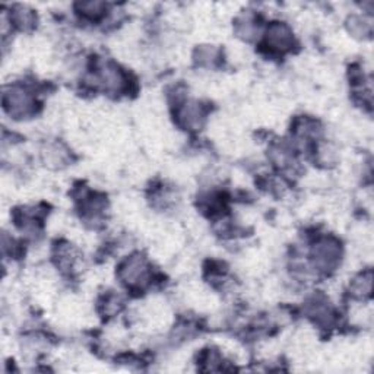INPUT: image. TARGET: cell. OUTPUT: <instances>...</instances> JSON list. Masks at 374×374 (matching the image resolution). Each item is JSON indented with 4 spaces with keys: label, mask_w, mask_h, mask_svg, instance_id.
Returning <instances> with one entry per match:
<instances>
[{
    "label": "cell",
    "mask_w": 374,
    "mask_h": 374,
    "mask_svg": "<svg viewBox=\"0 0 374 374\" xmlns=\"http://www.w3.org/2000/svg\"><path fill=\"white\" fill-rule=\"evenodd\" d=\"M75 12L83 21L98 22L107 17L110 9L104 2H79L75 5Z\"/></svg>",
    "instance_id": "30bf717a"
},
{
    "label": "cell",
    "mask_w": 374,
    "mask_h": 374,
    "mask_svg": "<svg viewBox=\"0 0 374 374\" xmlns=\"http://www.w3.org/2000/svg\"><path fill=\"white\" fill-rule=\"evenodd\" d=\"M42 155H44V161L49 165H54V167L66 165V163L69 161L67 151L63 149V147L57 145V143L49 145L47 149H44V152H42Z\"/></svg>",
    "instance_id": "5bb4252c"
},
{
    "label": "cell",
    "mask_w": 374,
    "mask_h": 374,
    "mask_svg": "<svg viewBox=\"0 0 374 374\" xmlns=\"http://www.w3.org/2000/svg\"><path fill=\"white\" fill-rule=\"evenodd\" d=\"M2 104L12 119L25 120L35 116L38 101L30 86L22 83H12L3 90Z\"/></svg>",
    "instance_id": "7a4b0ae2"
},
{
    "label": "cell",
    "mask_w": 374,
    "mask_h": 374,
    "mask_svg": "<svg viewBox=\"0 0 374 374\" xmlns=\"http://www.w3.org/2000/svg\"><path fill=\"white\" fill-rule=\"evenodd\" d=\"M310 266L314 272L329 275L334 273L342 262V243L334 236H319L310 246Z\"/></svg>",
    "instance_id": "6da1fadb"
},
{
    "label": "cell",
    "mask_w": 374,
    "mask_h": 374,
    "mask_svg": "<svg viewBox=\"0 0 374 374\" xmlns=\"http://www.w3.org/2000/svg\"><path fill=\"white\" fill-rule=\"evenodd\" d=\"M234 30L237 37H240L244 41H252L256 38V35L261 33V25H259V18L252 12L243 13L241 17L236 19Z\"/></svg>",
    "instance_id": "9c48e42d"
},
{
    "label": "cell",
    "mask_w": 374,
    "mask_h": 374,
    "mask_svg": "<svg viewBox=\"0 0 374 374\" xmlns=\"http://www.w3.org/2000/svg\"><path fill=\"white\" fill-rule=\"evenodd\" d=\"M307 318L319 327H330L335 323V310L329 301L322 295H314L306 304Z\"/></svg>",
    "instance_id": "8992f818"
},
{
    "label": "cell",
    "mask_w": 374,
    "mask_h": 374,
    "mask_svg": "<svg viewBox=\"0 0 374 374\" xmlns=\"http://www.w3.org/2000/svg\"><path fill=\"white\" fill-rule=\"evenodd\" d=\"M262 47L272 56H284L295 47L293 28L284 21H272L266 25Z\"/></svg>",
    "instance_id": "277c9868"
},
{
    "label": "cell",
    "mask_w": 374,
    "mask_h": 374,
    "mask_svg": "<svg viewBox=\"0 0 374 374\" xmlns=\"http://www.w3.org/2000/svg\"><path fill=\"white\" fill-rule=\"evenodd\" d=\"M195 63L200 67L206 69H213L215 66H218L221 60V50L215 46H199L195 50Z\"/></svg>",
    "instance_id": "7c38bea8"
},
{
    "label": "cell",
    "mask_w": 374,
    "mask_h": 374,
    "mask_svg": "<svg viewBox=\"0 0 374 374\" xmlns=\"http://www.w3.org/2000/svg\"><path fill=\"white\" fill-rule=\"evenodd\" d=\"M117 277L127 290L142 291L151 284L154 273L148 259L142 253H132L117 268Z\"/></svg>",
    "instance_id": "3957f363"
},
{
    "label": "cell",
    "mask_w": 374,
    "mask_h": 374,
    "mask_svg": "<svg viewBox=\"0 0 374 374\" xmlns=\"http://www.w3.org/2000/svg\"><path fill=\"white\" fill-rule=\"evenodd\" d=\"M10 28L13 26L18 31H31L37 26V13L24 5H15L8 15Z\"/></svg>",
    "instance_id": "52a82bcc"
},
{
    "label": "cell",
    "mask_w": 374,
    "mask_h": 374,
    "mask_svg": "<svg viewBox=\"0 0 374 374\" xmlns=\"http://www.w3.org/2000/svg\"><path fill=\"white\" fill-rule=\"evenodd\" d=\"M123 307V301L117 294H106L101 300H99V313H101L104 318H113L120 313Z\"/></svg>",
    "instance_id": "4fadbf2b"
},
{
    "label": "cell",
    "mask_w": 374,
    "mask_h": 374,
    "mask_svg": "<svg viewBox=\"0 0 374 374\" xmlns=\"http://www.w3.org/2000/svg\"><path fill=\"white\" fill-rule=\"evenodd\" d=\"M174 106H176V111H174L176 123L181 129L189 132H197L202 129L206 120V114H208L206 107L202 103L184 98Z\"/></svg>",
    "instance_id": "5b68a950"
},
{
    "label": "cell",
    "mask_w": 374,
    "mask_h": 374,
    "mask_svg": "<svg viewBox=\"0 0 374 374\" xmlns=\"http://www.w3.org/2000/svg\"><path fill=\"white\" fill-rule=\"evenodd\" d=\"M373 291V270L366 269L359 272L350 282V295L354 300L366 301L371 297Z\"/></svg>",
    "instance_id": "ba28073f"
},
{
    "label": "cell",
    "mask_w": 374,
    "mask_h": 374,
    "mask_svg": "<svg viewBox=\"0 0 374 374\" xmlns=\"http://www.w3.org/2000/svg\"><path fill=\"white\" fill-rule=\"evenodd\" d=\"M348 33L359 40H366L371 37L373 33V21L368 15H350L347 22Z\"/></svg>",
    "instance_id": "8fae6325"
}]
</instances>
